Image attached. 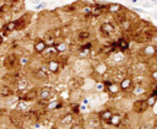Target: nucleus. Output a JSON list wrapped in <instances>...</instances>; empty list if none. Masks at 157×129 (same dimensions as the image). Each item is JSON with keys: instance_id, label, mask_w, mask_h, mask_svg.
Here are the masks:
<instances>
[{"instance_id": "nucleus-1", "label": "nucleus", "mask_w": 157, "mask_h": 129, "mask_svg": "<svg viewBox=\"0 0 157 129\" xmlns=\"http://www.w3.org/2000/svg\"><path fill=\"white\" fill-rule=\"evenodd\" d=\"M18 64V58L16 54H9L5 57V60H4V66L6 69H13L16 65Z\"/></svg>"}, {"instance_id": "nucleus-2", "label": "nucleus", "mask_w": 157, "mask_h": 129, "mask_svg": "<svg viewBox=\"0 0 157 129\" xmlns=\"http://www.w3.org/2000/svg\"><path fill=\"white\" fill-rule=\"evenodd\" d=\"M118 85H119L120 91L126 92V91H130V90L132 88V86H134V80H132L131 77H124V79L120 80V82H119Z\"/></svg>"}, {"instance_id": "nucleus-3", "label": "nucleus", "mask_w": 157, "mask_h": 129, "mask_svg": "<svg viewBox=\"0 0 157 129\" xmlns=\"http://www.w3.org/2000/svg\"><path fill=\"white\" fill-rule=\"evenodd\" d=\"M28 16H29V15L26 14V15L18 17L17 20H15V27H16L15 31H20V29L25 28V27L28 25V22H29V17H28Z\"/></svg>"}, {"instance_id": "nucleus-4", "label": "nucleus", "mask_w": 157, "mask_h": 129, "mask_svg": "<svg viewBox=\"0 0 157 129\" xmlns=\"http://www.w3.org/2000/svg\"><path fill=\"white\" fill-rule=\"evenodd\" d=\"M147 108H148V107H147L145 100H139V101L134 102V104H132V111H134L135 113H137V114L145 113Z\"/></svg>"}, {"instance_id": "nucleus-5", "label": "nucleus", "mask_w": 157, "mask_h": 129, "mask_svg": "<svg viewBox=\"0 0 157 129\" xmlns=\"http://www.w3.org/2000/svg\"><path fill=\"white\" fill-rule=\"evenodd\" d=\"M123 123V115L119 113H113V115L110 117V119L107 122L108 125H112L114 128H119Z\"/></svg>"}, {"instance_id": "nucleus-6", "label": "nucleus", "mask_w": 157, "mask_h": 129, "mask_svg": "<svg viewBox=\"0 0 157 129\" xmlns=\"http://www.w3.org/2000/svg\"><path fill=\"white\" fill-rule=\"evenodd\" d=\"M151 39V34L146 31H142V32H139L134 36V41L137 42V43H146Z\"/></svg>"}, {"instance_id": "nucleus-7", "label": "nucleus", "mask_w": 157, "mask_h": 129, "mask_svg": "<svg viewBox=\"0 0 157 129\" xmlns=\"http://www.w3.org/2000/svg\"><path fill=\"white\" fill-rule=\"evenodd\" d=\"M115 31V27L112 25V23H109V22H104V23H102L101 25V32L104 34V36H110L113 32Z\"/></svg>"}, {"instance_id": "nucleus-8", "label": "nucleus", "mask_w": 157, "mask_h": 129, "mask_svg": "<svg viewBox=\"0 0 157 129\" xmlns=\"http://www.w3.org/2000/svg\"><path fill=\"white\" fill-rule=\"evenodd\" d=\"M52 96V88L50 87H44L39 91L38 93V98L42 101V102H47Z\"/></svg>"}, {"instance_id": "nucleus-9", "label": "nucleus", "mask_w": 157, "mask_h": 129, "mask_svg": "<svg viewBox=\"0 0 157 129\" xmlns=\"http://www.w3.org/2000/svg\"><path fill=\"white\" fill-rule=\"evenodd\" d=\"M141 54L146 58H152L153 55H156V50H155V45L153 44H147L146 47H144V49L141 50Z\"/></svg>"}, {"instance_id": "nucleus-10", "label": "nucleus", "mask_w": 157, "mask_h": 129, "mask_svg": "<svg viewBox=\"0 0 157 129\" xmlns=\"http://www.w3.org/2000/svg\"><path fill=\"white\" fill-rule=\"evenodd\" d=\"M60 66H61V65H60V63H59L58 60H54V59L49 60V61H48V64H47L48 70H49L50 72H53V74H56V72L59 71Z\"/></svg>"}, {"instance_id": "nucleus-11", "label": "nucleus", "mask_w": 157, "mask_h": 129, "mask_svg": "<svg viewBox=\"0 0 157 129\" xmlns=\"http://www.w3.org/2000/svg\"><path fill=\"white\" fill-rule=\"evenodd\" d=\"M117 47H118V49L120 50V52H126L128 49H129V42H128V39L126 38H124V37H120L118 41H117Z\"/></svg>"}, {"instance_id": "nucleus-12", "label": "nucleus", "mask_w": 157, "mask_h": 129, "mask_svg": "<svg viewBox=\"0 0 157 129\" xmlns=\"http://www.w3.org/2000/svg\"><path fill=\"white\" fill-rule=\"evenodd\" d=\"M47 44H45V42L43 41V39H39V41H37L36 43H34V45H33V50L36 52V53H38V54H42L45 49H47Z\"/></svg>"}, {"instance_id": "nucleus-13", "label": "nucleus", "mask_w": 157, "mask_h": 129, "mask_svg": "<svg viewBox=\"0 0 157 129\" xmlns=\"http://www.w3.org/2000/svg\"><path fill=\"white\" fill-rule=\"evenodd\" d=\"M113 115V112L109 109V108H105V109H103V111H101L99 112V114H98V118H99V120L101 122H108L109 119H110V117Z\"/></svg>"}, {"instance_id": "nucleus-14", "label": "nucleus", "mask_w": 157, "mask_h": 129, "mask_svg": "<svg viewBox=\"0 0 157 129\" xmlns=\"http://www.w3.org/2000/svg\"><path fill=\"white\" fill-rule=\"evenodd\" d=\"M107 11L112 12V14H120L121 11H124V6L119 5V4H109L107 7Z\"/></svg>"}, {"instance_id": "nucleus-15", "label": "nucleus", "mask_w": 157, "mask_h": 129, "mask_svg": "<svg viewBox=\"0 0 157 129\" xmlns=\"http://www.w3.org/2000/svg\"><path fill=\"white\" fill-rule=\"evenodd\" d=\"M42 54L44 55V58H52V57H56L59 53L56 52L55 47L53 45V47H47V49H45Z\"/></svg>"}, {"instance_id": "nucleus-16", "label": "nucleus", "mask_w": 157, "mask_h": 129, "mask_svg": "<svg viewBox=\"0 0 157 129\" xmlns=\"http://www.w3.org/2000/svg\"><path fill=\"white\" fill-rule=\"evenodd\" d=\"M44 42H45V44L48 45V47H53L54 44H55V37H54V34L52 33V32H48L45 36H44V39H43Z\"/></svg>"}, {"instance_id": "nucleus-17", "label": "nucleus", "mask_w": 157, "mask_h": 129, "mask_svg": "<svg viewBox=\"0 0 157 129\" xmlns=\"http://www.w3.org/2000/svg\"><path fill=\"white\" fill-rule=\"evenodd\" d=\"M107 69H108V68H107V65H105L104 63H98V64H97V65L93 68V70H94V71H96L98 75H101V76L105 74Z\"/></svg>"}, {"instance_id": "nucleus-18", "label": "nucleus", "mask_w": 157, "mask_h": 129, "mask_svg": "<svg viewBox=\"0 0 157 129\" xmlns=\"http://www.w3.org/2000/svg\"><path fill=\"white\" fill-rule=\"evenodd\" d=\"M107 91L109 92V95H118L119 92H120V88H119V85L118 84H115V82H112V85H109L108 87H107Z\"/></svg>"}, {"instance_id": "nucleus-19", "label": "nucleus", "mask_w": 157, "mask_h": 129, "mask_svg": "<svg viewBox=\"0 0 157 129\" xmlns=\"http://www.w3.org/2000/svg\"><path fill=\"white\" fill-rule=\"evenodd\" d=\"M145 102H146L147 107H153V106L157 103V96H156V95L150 93V95L147 96V98L145 100Z\"/></svg>"}, {"instance_id": "nucleus-20", "label": "nucleus", "mask_w": 157, "mask_h": 129, "mask_svg": "<svg viewBox=\"0 0 157 129\" xmlns=\"http://www.w3.org/2000/svg\"><path fill=\"white\" fill-rule=\"evenodd\" d=\"M72 120H74V114H72V113L64 114V115L61 117V119H60V122H61L63 124H71Z\"/></svg>"}, {"instance_id": "nucleus-21", "label": "nucleus", "mask_w": 157, "mask_h": 129, "mask_svg": "<svg viewBox=\"0 0 157 129\" xmlns=\"http://www.w3.org/2000/svg\"><path fill=\"white\" fill-rule=\"evenodd\" d=\"M54 47H55V49H56V52H58V53H64V52H66V50H67V44H66L65 42L55 43V44H54Z\"/></svg>"}, {"instance_id": "nucleus-22", "label": "nucleus", "mask_w": 157, "mask_h": 129, "mask_svg": "<svg viewBox=\"0 0 157 129\" xmlns=\"http://www.w3.org/2000/svg\"><path fill=\"white\" fill-rule=\"evenodd\" d=\"M90 37H91V33L88 31H86V29H82V31H80L77 33V39H80V41H86Z\"/></svg>"}, {"instance_id": "nucleus-23", "label": "nucleus", "mask_w": 157, "mask_h": 129, "mask_svg": "<svg viewBox=\"0 0 157 129\" xmlns=\"http://www.w3.org/2000/svg\"><path fill=\"white\" fill-rule=\"evenodd\" d=\"M15 28H16V27H15V21H9L7 23H5V25L2 26V29L6 31L7 33H9V32H13Z\"/></svg>"}, {"instance_id": "nucleus-24", "label": "nucleus", "mask_w": 157, "mask_h": 129, "mask_svg": "<svg viewBox=\"0 0 157 129\" xmlns=\"http://www.w3.org/2000/svg\"><path fill=\"white\" fill-rule=\"evenodd\" d=\"M34 76H36L37 79H40V80H43V79H44V80H45V79L48 77V74H47L45 71H43L40 68H38V69L34 71Z\"/></svg>"}, {"instance_id": "nucleus-25", "label": "nucleus", "mask_w": 157, "mask_h": 129, "mask_svg": "<svg viewBox=\"0 0 157 129\" xmlns=\"http://www.w3.org/2000/svg\"><path fill=\"white\" fill-rule=\"evenodd\" d=\"M16 85H17V88H18V90H25V88L27 87V85H28V80L25 79V77H21V79L16 82Z\"/></svg>"}, {"instance_id": "nucleus-26", "label": "nucleus", "mask_w": 157, "mask_h": 129, "mask_svg": "<svg viewBox=\"0 0 157 129\" xmlns=\"http://www.w3.org/2000/svg\"><path fill=\"white\" fill-rule=\"evenodd\" d=\"M146 92V90L141 86V85H137V86H135L134 88H132V93L135 95V96H141L142 93H145Z\"/></svg>"}, {"instance_id": "nucleus-27", "label": "nucleus", "mask_w": 157, "mask_h": 129, "mask_svg": "<svg viewBox=\"0 0 157 129\" xmlns=\"http://www.w3.org/2000/svg\"><path fill=\"white\" fill-rule=\"evenodd\" d=\"M99 124H101V120H99L98 117H96L94 120H93V118H90L88 119V125L91 128H97V127H99Z\"/></svg>"}, {"instance_id": "nucleus-28", "label": "nucleus", "mask_w": 157, "mask_h": 129, "mask_svg": "<svg viewBox=\"0 0 157 129\" xmlns=\"http://www.w3.org/2000/svg\"><path fill=\"white\" fill-rule=\"evenodd\" d=\"M71 97V91L70 90H65V91H63L61 93H60V100L63 101H66V100H69Z\"/></svg>"}, {"instance_id": "nucleus-29", "label": "nucleus", "mask_w": 157, "mask_h": 129, "mask_svg": "<svg viewBox=\"0 0 157 129\" xmlns=\"http://www.w3.org/2000/svg\"><path fill=\"white\" fill-rule=\"evenodd\" d=\"M12 93V91L9 88V86H2L0 90V95L1 96H10Z\"/></svg>"}, {"instance_id": "nucleus-30", "label": "nucleus", "mask_w": 157, "mask_h": 129, "mask_svg": "<svg viewBox=\"0 0 157 129\" xmlns=\"http://www.w3.org/2000/svg\"><path fill=\"white\" fill-rule=\"evenodd\" d=\"M28 63H29V58H28V57H21V58L18 59V64H20L21 66H26Z\"/></svg>"}, {"instance_id": "nucleus-31", "label": "nucleus", "mask_w": 157, "mask_h": 129, "mask_svg": "<svg viewBox=\"0 0 157 129\" xmlns=\"http://www.w3.org/2000/svg\"><path fill=\"white\" fill-rule=\"evenodd\" d=\"M71 111H72L75 114H78V112H80V104H78L77 102L71 103Z\"/></svg>"}, {"instance_id": "nucleus-32", "label": "nucleus", "mask_w": 157, "mask_h": 129, "mask_svg": "<svg viewBox=\"0 0 157 129\" xmlns=\"http://www.w3.org/2000/svg\"><path fill=\"white\" fill-rule=\"evenodd\" d=\"M140 129H152V124L151 123H142L140 125Z\"/></svg>"}, {"instance_id": "nucleus-33", "label": "nucleus", "mask_w": 157, "mask_h": 129, "mask_svg": "<svg viewBox=\"0 0 157 129\" xmlns=\"http://www.w3.org/2000/svg\"><path fill=\"white\" fill-rule=\"evenodd\" d=\"M82 12H83V14H86V16L91 15V6H85V7L82 9Z\"/></svg>"}, {"instance_id": "nucleus-34", "label": "nucleus", "mask_w": 157, "mask_h": 129, "mask_svg": "<svg viewBox=\"0 0 157 129\" xmlns=\"http://www.w3.org/2000/svg\"><path fill=\"white\" fill-rule=\"evenodd\" d=\"M70 129H83V128H82V125H81V124L75 123V124H72V125H71V128H70Z\"/></svg>"}, {"instance_id": "nucleus-35", "label": "nucleus", "mask_w": 157, "mask_h": 129, "mask_svg": "<svg viewBox=\"0 0 157 129\" xmlns=\"http://www.w3.org/2000/svg\"><path fill=\"white\" fill-rule=\"evenodd\" d=\"M18 109H27V104L25 102H18Z\"/></svg>"}, {"instance_id": "nucleus-36", "label": "nucleus", "mask_w": 157, "mask_h": 129, "mask_svg": "<svg viewBox=\"0 0 157 129\" xmlns=\"http://www.w3.org/2000/svg\"><path fill=\"white\" fill-rule=\"evenodd\" d=\"M151 77H152V80H155V81L157 82V70H153V71L151 72Z\"/></svg>"}, {"instance_id": "nucleus-37", "label": "nucleus", "mask_w": 157, "mask_h": 129, "mask_svg": "<svg viewBox=\"0 0 157 129\" xmlns=\"http://www.w3.org/2000/svg\"><path fill=\"white\" fill-rule=\"evenodd\" d=\"M152 129H157V120H156V122L152 124Z\"/></svg>"}, {"instance_id": "nucleus-38", "label": "nucleus", "mask_w": 157, "mask_h": 129, "mask_svg": "<svg viewBox=\"0 0 157 129\" xmlns=\"http://www.w3.org/2000/svg\"><path fill=\"white\" fill-rule=\"evenodd\" d=\"M2 42H4V38H2V36H1V34H0V45H1V44H2Z\"/></svg>"}, {"instance_id": "nucleus-39", "label": "nucleus", "mask_w": 157, "mask_h": 129, "mask_svg": "<svg viewBox=\"0 0 157 129\" xmlns=\"http://www.w3.org/2000/svg\"><path fill=\"white\" fill-rule=\"evenodd\" d=\"M155 50H156V55H157V45H155Z\"/></svg>"}, {"instance_id": "nucleus-40", "label": "nucleus", "mask_w": 157, "mask_h": 129, "mask_svg": "<svg viewBox=\"0 0 157 129\" xmlns=\"http://www.w3.org/2000/svg\"><path fill=\"white\" fill-rule=\"evenodd\" d=\"M104 129H110V128H104Z\"/></svg>"}, {"instance_id": "nucleus-41", "label": "nucleus", "mask_w": 157, "mask_h": 129, "mask_svg": "<svg viewBox=\"0 0 157 129\" xmlns=\"http://www.w3.org/2000/svg\"><path fill=\"white\" fill-rule=\"evenodd\" d=\"M53 129H56V128H53Z\"/></svg>"}]
</instances>
